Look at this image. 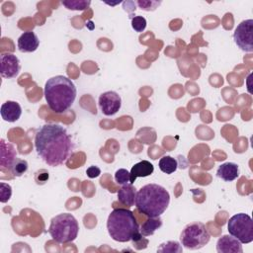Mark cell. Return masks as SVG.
Wrapping results in <instances>:
<instances>
[{
	"mask_svg": "<svg viewBox=\"0 0 253 253\" xmlns=\"http://www.w3.org/2000/svg\"><path fill=\"white\" fill-rule=\"evenodd\" d=\"M35 146L41 158L49 166L64 163L72 151V141L66 129L56 124H46L38 129Z\"/></svg>",
	"mask_w": 253,
	"mask_h": 253,
	"instance_id": "cell-1",
	"label": "cell"
},
{
	"mask_svg": "<svg viewBox=\"0 0 253 253\" xmlns=\"http://www.w3.org/2000/svg\"><path fill=\"white\" fill-rule=\"evenodd\" d=\"M49 109L57 114L67 111L75 101L76 87L66 76L56 75L45 82L43 90Z\"/></svg>",
	"mask_w": 253,
	"mask_h": 253,
	"instance_id": "cell-2",
	"label": "cell"
},
{
	"mask_svg": "<svg viewBox=\"0 0 253 253\" xmlns=\"http://www.w3.org/2000/svg\"><path fill=\"white\" fill-rule=\"evenodd\" d=\"M107 229L112 239L118 242L131 240L136 243L142 239L133 212L126 209H115L112 211L108 216Z\"/></svg>",
	"mask_w": 253,
	"mask_h": 253,
	"instance_id": "cell-3",
	"label": "cell"
},
{
	"mask_svg": "<svg viewBox=\"0 0 253 253\" xmlns=\"http://www.w3.org/2000/svg\"><path fill=\"white\" fill-rule=\"evenodd\" d=\"M169 203L168 191L158 184L144 185L136 192V209L148 217L160 216L168 208Z\"/></svg>",
	"mask_w": 253,
	"mask_h": 253,
	"instance_id": "cell-4",
	"label": "cell"
},
{
	"mask_svg": "<svg viewBox=\"0 0 253 253\" xmlns=\"http://www.w3.org/2000/svg\"><path fill=\"white\" fill-rule=\"evenodd\" d=\"M79 224L76 218L68 212H63L51 218L48 232L53 240L58 243H68L76 239Z\"/></svg>",
	"mask_w": 253,
	"mask_h": 253,
	"instance_id": "cell-5",
	"label": "cell"
},
{
	"mask_svg": "<svg viewBox=\"0 0 253 253\" xmlns=\"http://www.w3.org/2000/svg\"><path fill=\"white\" fill-rule=\"evenodd\" d=\"M211 234L206 225L200 221L187 224L180 234L181 244L188 249L197 250L209 243Z\"/></svg>",
	"mask_w": 253,
	"mask_h": 253,
	"instance_id": "cell-6",
	"label": "cell"
},
{
	"mask_svg": "<svg viewBox=\"0 0 253 253\" xmlns=\"http://www.w3.org/2000/svg\"><path fill=\"white\" fill-rule=\"evenodd\" d=\"M227 229L230 235L243 244L253 241V221L252 218L244 212L232 215L227 222Z\"/></svg>",
	"mask_w": 253,
	"mask_h": 253,
	"instance_id": "cell-7",
	"label": "cell"
},
{
	"mask_svg": "<svg viewBox=\"0 0 253 253\" xmlns=\"http://www.w3.org/2000/svg\"><path fill=\"white\" fill-rule=\"evenodd\" d=\"M236 45L245 52L253 51V20H244L238 24L233 33Z\"/></svg>",
	"mask_w": 253,
	"mask_h": 253,
	"instance_id": "cell-8",
	"label": "cell"
},
{
	"mask_svg": "<svg viewBox=\"0 0 253 253\" xmlns=\"http://www.w3.org/2000/svg\"><path fill=\"white\" fill-rule=\"evenodd\" d=\"M122 106V99L115 91H107L99 97V107L105 116L115 115Z\"/></svg>",
	"mask_w": 253,
	"mask_h": 253,
	"instance_id": "cell-9",
	"label": "cell"
},
{
	"mask_svg": "<svg viewBox=\"0 0 253 253\" xmlns=\"http://www.w3.org/2000/svg\"><path fill=\"white\" fill-rule=\"evenodd\" d=\"M21 69L19 58L10 52L2 53L0 56V73L4 78L16 77Z\"/></svg>",
	"mask_w": 253,
	"mask_h": 253,
	"instance_id": "cell-10",
	"label": "cell"
},
{
	"mask_svg": "<svg viewBox=\"0 0 253 253\" xmlns=\"http://www.w3.org/2000/svg\"><path fill=\"white\" fill-rule=\"evenodd\" d=\"M242 243L232 235H222L216 242L218 253H242Z\"/></svg>",
	"mask_w": 253,
	"mask_h": 253,
	"instance_id": "cell-11",
	"label": "cell"
},
{
	"mask_svg": "<svg viewBox=\"0 0 253 253\" xmlns=\"http://www.w3.org/2000/svg\"><path fill=\"white\" fill-rule=\"evenodd\" d=\"M17 159V153L14 146L1 139L0 142V166L2 169H11L15 160Z\"/></svg>",
	"mask_w": 253,
	"mask_h": 253,
	"instance_id": "cell-12",
	"label": "cell"
},
{
	"mask_svg": "<svg viewBox=\"0 0 253 253\" xmlns=\"http://www.w3.org/2000/svg\"><path fill=\"white\" fill-rule=\"evenodd\" d=\"M0 114L5 122L14 123L20 119L22 114V108L19 103L15 101H7L2 104Z\"/></svg>",
	"mask_w": 253,
	"mask_h": 253,
	"instance_id": "cell-13",
	"label": "cell"
},
{
	"mask_svg": "<svg viewBox=\"0 0 253 253\" xmlns=\"http://www.w3.org/2000/svg\"><path fill=\"white\" fill-rule=\"evenodd\" d=\"M18 49L21 52H33L40 44V41L34 32H25L18 39Z\"/></svg>",
	"mask_w": 253,
	"mask_h": 253,
	"instance_id": "cell-14",
	"label": "cell"
},
{
	"mask_svg": "<svg viewBox=\"0 0 253 253\" xmlns=\"http://www.w3.org/2000/svg\"><path fill=\"white\" fill-rule=\"evenodd\" d=\"M216 176L225 182H231L238 178L239 176V167L236 163L225 162L216 170Z\"/></svg>",
	"mask_w": 253,
	"mask_h": 253,
	"instance_id": "cell-15",
	"label": "cell"
},
{
	"mask_svg": "<svg viewBox=\"0 0 253 253\" xmlns=\"http://www.w3.org/2000/svg\"><path fill=\"white\" fill-rule=\"evenodd\" d=\"M154 171V167L152 163H150L147 160H141L137 163H135L129 172L130 175V184H133L135 179L138 177H147L151 175Z\"/></svg>",
	"mask_w": 253,
	"mask_h": 253,
	"instance_id": "cell-16",
	"label": "cell"
},
{
	"mask_svg": "<svg viewBox=\"0 0 253 253\" xmlns=\"http://www.w3.org/2000/svg\"><path fill=\"white\" fill-rule=\"evenodd\" d=\"M135 197H136V191H135V188L132 186V184L123 185V187L118 192L119 202L127 207H131L134 205Z\"/></svg>",
	"mask_w": 253,
	"mask_h": 253,
	"instance_id": "cell-17",
	"label": "cell"
},
{
	"mask_svg": "<svg viewBox=\"0 0 253 253\" xmlns=\"http://www.w3.org/2000/svg\"><path fill=\"white\" fill-rule=\"evenodd\" d=\"M162 225V219L157 217H148L140 226L139 231L142 236H150L152 235L158 228Z\"/></svg>",
	"mask_w": 253,
	"mask_h": 253,
	"instance_id": "cell-18",
	"label": "cell"
},
{
	"mask_svg": "<svg viewBox=\"0 0 253 253\" xmlns=\"http://www.w3.org/2000/svg\"><path fill=\"white\" fill-rule=\"evenodd\" d=\"M158 166H159V169L163 173L172 174L173 172H175L177 170L178 163H177V160L175 158H173L172 156L165 155L160 158V160L158 162Z\"/></svg>",
	"mask_w": 253,
	"mask_h": 253,
	"instance_id": "cell-19",
	"label": "cell"
},
{
	"mask_svg": "<svg viewBox=\"0 0 253 253\" xmlns=\"http://www.w3.org/2000/svg\"><path fill=\"white\" fill-rule=\"evenodd\" d=\"M61 4L68 10H86L90 5V0H64Z\"/></svg>",
	"mask_w": 253,
	"mask_h": 253,
	"instance_id": "cell-20",
	"label": "cell"
},
{
	"mask_svg": "<svg viewBox=\"0 0 253 253\" xmlns=\"http://www.w3.org/2000/svg\"><path fill=\"white\" fill-rule=\"evenodd\" d=\"M182 246L177 241H167L161 243L157 248V252L161 253H180L182 252Z\"/></svg>",
	"mask_w": 253,
	"mask_h": 253,
	"instance_id": "cell-21",
	"label": "cell"
},
{
	"mask_svg": "<svg viewBox=\"0 0 253 253\" xmlns=\"http://www.w3.org/2000/svg\"><path fill=\"white\" fill-rule=\"evenodd\" d=\"M27 170H28V162L26 160L18 159V158L15 160V162L11 168L12 174L17 177H20L23 174H25L27 172Z\"/></svg>",
	"mask_w": 253,
	"mask_h": 253,
	"instance_id": "cell-22",
	"label": "cell"
},
{
	"mask_svg": "<svg viewBox=\"0 0 253 253\" xmlns=\"http://www.w3.org/2000/svg\"><path fill=\"white\" fill-rule=\"evenodd\" d=\"M115 180L118 184L120 185H126V184H130V175L129 172L126 169H119L115 173Z\"/></svg>",
	"mask_w": 253,
	"mask_h": 253,
	"instance_id": "cell-23",
	"label": "cell"
},
{
	"mask_svg": "<svg viewBox=\"0 0 253 253\" xmlns=\"http://www.w3.org/2000/svg\"><path fill=\"white\" fill-rule=\"evenodd\" d=\"M131 27L137 33L143 32L145 30V28H146V20H145V18L142 17V16H134L131 19Z\"/></svg>",
	"mask_w": 253,
	"mask_h": 253,
	"instance_id": "cell-24",
	"label": "cell"
},
{
	"mask_svg": "<svg viewBox=\"0 0 253 253\" xmlns=\"http://www.w3.org/2000/svg\"><path fill=\"white\" fill-rule=\"evenodd\" d=\"M12 196V188L9 184H6L4 182L0 183V202L6 203L10 200Z\"/></svg>",
	"mask_w": 253,
	"mask_h": 253,
	"instance_id": "cell-25",
	"label": "cell"
},
{
	"mask_svg": "<svg viewBox=\"0 0 253 253\" xmlns=\"http://www.w3.org/2000/svg\"><path fill=\"white\" fill-rule=\"evenodd\" d=\"M136 4L139 6L140 9L145 10V11H152L155 8H157V6H159L161 4L160 1H149V0H139L136 2Z\"/></svg>",
	"mask_w": 253,
	"mask_h": 253,
	"instance_id": "cell-26",
	"label": "cell"
},
{
	"mask_svg": "<svg viewBox=\"0 0 253 253\" xmlns=\"http://www.w3.org/2000/svg\"><path fill=\"white\" fill-rule=\"evenodd\" d=\"M86 174L89 178L93 179V178H97L98 176H100L101 174V170L99 167L97 166H90L89 168H87L86 170Z\"/></svg>",
	"mask_w": 253,
	"mask_h": 253,
	"instance_id": "cell-27",
	"label": "cell"
},
{
	"mask_svg": "<svg viewBox=\"0 0 253 253\" xmlns=\"http://www.w3.org/2000/svg\"><path fill=\"white\" fill-rule=\"evenodd\" d=\"M41 173H42V170H41ZM48 179V172H44V174L42 175H41V177L40 176H36V181H37V183L38 184H40V183H44L46 180Z\"/></svg>",
	"mask_w": 253,
	"mask_h": 253,
	"instance_id": "cell-28",
	"label": "cell"
}]
</instances>
